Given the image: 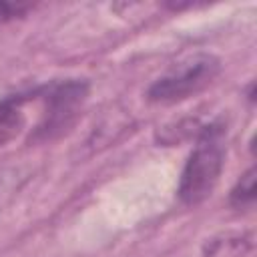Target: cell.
<instances>
[{
	"mask_svg": "<svg viewBox=\"0 0 257 257\" xmlns=\"http://www.w3.org/2000/svg\"><path fill=\"white\" fill-rule=\"evenodd\" d=\"M223 128H219L217 124L203 128L197 147L191 153L181 175L179 197L183 203L197 205L213 193L223 169Z\"/></svg>",
	"mask_w": 257,
	"mask_h": 257,
	"instance_id": "cell-1",
	"label": "cell"
},
{
	"mask_svg": "<svg viewBox=\"0 0 257 257\" xmlns=\"http://www.w3.org/2000/svg\"><path fill=\"white\" fill-rule=\"evenodd\" d=\"M219 68L221 64L213 54H195L155 80L149 88V98L155 102H177L189 98L205 88L217 76Z\"/></svg>",
	"mask_w": 257,
	"mask_h": 257,
	"instance_id": "cell-2",
	"label": "cell"
},
{
	"mask_svg": "<svg viewBox=\"0 0 257 257\" xmlns=\"http://www.w3.org/2000/svg\"><path fill=\"white\" fill-rule=\"evenodd\" d=\"M86 92H88V86L82 80H68L52 86V90L46 96L48 112H46V124L42 128L52 131L66 124V118L84 100Z\"/></svg>",
	"mask_w": 257,
	"mask_h": 257,
	"instance_id": "cell-3",
	"label": "cell"
},
{
	"mask_svg": "<svg viewBox=\"0 0 257 257\" xmlns=\"http://www.w3.org/2000/svg\"><path fill=\"white\" fill-rule=\"evenodd\" d=\"M22 98L8 96L0 98V147L16 139V135L24 126V114L20 110Z\"/></svg>",
	"mask_w": 257,
	"mask_h": 257,
	"instance_id": "cell-4",
	"label": "cell"
},
{
	"mask_svg": "<svg viewBox=\"0 0 257 257\" xmlns=\"http://www.w3.org/2000/svg\"><path fill=\"white\" fill-rule=\"evenodd\" d=\"M245 241L241 235H225L221 239H213L205 247L207 257H241L245 253Z\"/></svg>",
	"mask_w": 257,
	"mask_h": 257,
	"instance_id": "cell-5",
	"label": "cell"
},
{
	"mask_svg": "<svg viewBox=\"0 0 257 257\" xmlns=\"http://www.w3.org/2000/svg\"><path fill=\"white\" fill-rule=\"evenodd\" d=\"M255 199V169H249L241 181L237 183V187L231 191V201L233 205L241 207V205H247Z\"/></svg>",
	"mask_w": 257,
	"mask_h": 257,
	"instance_id": "cell-6",
	"label": "cell"
},
{
	"mask_svg": "<svg viewBox=\"0 0 257 257\" xmlns=\"http://www.w3.org/2000/svg\"><path fill=\"white\" fill-rule=\"evenodd\" d=\"M30 6L28 4H12V2H0V22L12 20L20 14H24Z\"/></svg>",
	"mask_w": 257,
	"mask_h": 257,
	"instance_id": "cell-7",
	"label": "cell"
}]
</instances>
